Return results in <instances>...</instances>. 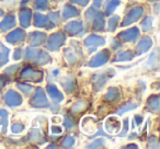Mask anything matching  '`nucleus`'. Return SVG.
I'll return each instance as SVG.
<instances>
[{
	"label": "nucleus",
	"instance_id": "f257e3e1",
	"mask_svg": "<svg viewBox=\"0 0 160 149\" xmlns=\"http://www.w3.org/2000/svg\"><path fill=\"white\" fill-rule=\"evenodd\" d=\"M81 127L86 133H92L96 129V120L92 116H86L81 122Z\"/></svg>",
	"mask_w": 160,
	"mask_h": 149
}]
</instances>
